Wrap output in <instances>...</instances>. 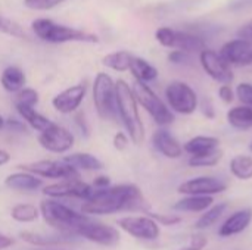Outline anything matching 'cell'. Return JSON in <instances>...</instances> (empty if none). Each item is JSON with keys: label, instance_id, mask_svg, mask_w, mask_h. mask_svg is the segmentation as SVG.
<instances>
[{"label": "cell", "instance_id": "obj_1", "mask_svg": "<svg viewBox=\"0 0 252 250\" xmlns=\"http://www.w3.org/2000/svg\"><path fill=\"white\" fill-rule=\"evenodd\" d=\"M142 209H146V202L136 184H118L103 190H94L90 199L81 205V214L87 217Z\"/></svg>", "mask_w": 252, "mask_h": 250}, {"label": "cell", "instance_id": "obj_2", "mask_svg": "<svg viewBox=\"0 0 252 250\" xmlns=\"http://www.w3.org/2000/svg\"><path fill=\"white\" fill-rule=\"evenodd\" d=\"M115 100L117 116L121 119L128 139L134 144H142L145 140V125L139 113V103L131 87L124 80L115 83Z\"/></svg>", "mask_w": 252, "mask_h": 250}, {"label": "cell", "instance_id": "obj_3", "mask_svg": "<svg viewBox=\"0 0 252 250\" xmlns=\"http://www.w3.org/2000/svg\"><path fill=\"white\" fill-rule=\"evenodd\" d=\"M40 215L43 217L44 222L56 230L61 234H69L77 236L78 228L89 221V217L84 214H80L69 206L61 203L56 199H44L40 203Z\"/></svg>", "mask_w": 252, "mask_h": 250}, {"label": "cell", "instance_id": "obj_4", "mask_svg": "<svg viewBox=\"0 0 252 250\" xmlns=\"http://www.w3.org/2000/svg\"><path fill=\"white\" fill-rule=\"evenodd\" d=\"M31 29L40 40H43L46 43H52V44H61V43H69V41H83V43H97L99 41L97 35H94V34L56 24L47 18H38V19L32 21Z\"/></svg>", "mask_w": 252, "mask_h": 250}, {"label": "cell", "instance_id": "obj_5", "mask_svg": "<svg viewBox=\"0 0 252 250\" xmlns=\"http://www.w3.org/2000/svg\"><path fill=\"white\" fill-rule=\"evenodd\" d=\"M137 103L151 115V118L162 128L171 125L174 122V113L168 108V105L149 87V84H143L134 81L131 87Z\"/></svg>", "mask_w": 252, "mask_h": 250}, {"label": "cell", "instance_id": "obj_6", "mask_svg": "<svg viewBox=\"0 0 252 250\" xmlns=\"http://www.w3.org/2000/svg\"><path fill=\"white\" fill-rule=\"evenodd\" d=\"M93 103L102 119L112 121L117 118L115 81L106 72H99L93 81Z\"/></svg>", "mask_w": 252, "mask_h": 250}, {"label": "cell", "instance_id": "obj_7", "mask_svg": "<svg viewBox=\"0 0 252 250\" xmlns=\"http://www.w3.org/2000/svg\"><path fill=\"white\" fill-rule=\"evenodd\" d=\"M157 41L168 49L182 50L186 53H201L207 49L205 40L188 31H177L170 27H159L155 32Z\"/></svg>", "mask_w": 252, "mask_h": 250}, {"label": "cell", "instance_id": "obj_8", "mask_svg": "<svg viewBox=\"0 0 252 250\" xmlns=\"http://www.w3.org/2000/svg\"><path fill=\"white\" fill-rule=\"evenodd\" d=\"M165 99L173 113L192 115L199 106L196 91L188 83L180 80H174L165 87Z\"/></svg>", "mask_w": 252, "mask_h": 250}, {"label": "cell", "instance_id": "obj_9", "mask_svg": "<svg viewBox=\"0 0 252 250\" xmlns=\"http://www.w3.org/2000/svg\"><path fill=\"white\" fill-rule=\"evenodd\" d=\"M118 227L131 236L133 239L142 242H155L161 236V228L155 220L149 215H128L118 220Z\"/></svg>", "mask_w": 252, "mask_h": 250}, {"label": "cell", "instance_id": "obj_10", "mask_svg": "<svg viewBox=\"0 0 252 250\" xmlns=\"http://www.w3.org/2000/svg\"><path fill=\"white\" fill-rule=\"evenodd\" d=\"M22 171L31 172L35 177L41 178H58V180H75L80 178V172L66 165L63 161H52V159H41L31 164L19 165Z\"/></svg>", "mask_w": 252, "mask_h": 250}, {"label": "cell", "instance_id": "obj_11", "mask_svg": "<svg viewBox=\"0 0 252 250\" xmlns=\"http://www.w3.org/2000/svg\"><path fill=\"white\" fill-rule=\"evenodd\" d=\"M74 141H75L74 134L68 128L62 127L56 122H52V125L47 130H44L43 133H40V136H38L40 146L44 150H47L50 153H56V155L69 152L74 146Z\"/></svg>", "mask_w": 252, "mask_h": 250}, {"label": "cell", "instance_id": "obj_12", "mask_svg": "<svg viewBox=\"0 0 252 250\" xmlns=\"http://www.w3.org/2000/svg\"><path fill=\"white\" fill-rule=\"evenodd\" d=\"M94 189L81 181L80 178L75 180H62L59 183L55 184H49L43 189V194L49 199H68V197H74V199H81L83 202H86L87 199H90V196L93 194Z\"/></svg>", "mask_w": 252, "mask_h": 250}, {"label": "cell", "instance_id": "obj_13", "mask_svg": "<svg viewBox=\"0 0 252 250\" xmlns=\"http://www.w3.org/2000/svg\"><path fill=\"white\" fill-rule=\"evenodd\" d=\"M227 190V183L219 177L211 175H201L190 178L182 183L177 187V192L183 196H210L220 194Z\"/></svg>", "mask_w": 252, "mask_h": 250}, {"label": "cell", "instance_id": "obj_14", "mask_svg": "<svg viewBox=\"0 0 252 250\" xmlns=\"http://www.w3.org/2000/svg\"><path fill=\"white\" fill-rule=\"evenodd\" d=\"M199 63L205 74L220 84H230L235 78L232 66L216 50L204 49L199 53Z\"/></svg>", "mask_w": 252, "mask_h": 250}, {"label": "cell", "instance_id": "obj_15", "mask_svg": "<svg viewBox=\"0 0 252 250\" xmlns=\"http://www.w3.org/2000/svg\"><path fill=\"white\" fill-rule=\"evenodd\" d=\"M77 237H81L84 240H89L92 243L100 245V246H115L120 243L121 234L118 228L103 224V222H93L86 221L77 231Z\"/></svg>", "mask_w": 252, "mask_h": 250}, {"label": "cell", "instance_id": "obj_16", "mask_svg": "<svg viewBox=\"0 0 252 250\" xmlns=\"http://www.w3.org/2000/svg\"><path fill=\"white\" fill-rule=\"evenodd\" d=\"M86 93H87L86 84L71 85V87L62 90L61 93H58L52 99V106L55 108L56 112L63 113V115H69L81 106V103L86 97Z\"/></svg>", "mask_w": 252, "mask_h": 250}, {"label": "cell", "instance_id": "obj_17", "mask_svg": "<svg viewBox=\"0 0 252 250\" xmlns=\"http://www.w3.org/2000/svg\"><path fill=\"white\" fill-rule=\"evenodd\" d=\"M219 55L230 66L232 65H236V66L252 65V43L242 38L230 40L221 46Z\"/></svg>", "mask_w": 252, "mask_h": 250}, {"label": "cell", "instance_id": "obj_18", "mask_svg": "<svg viewBox=\"0 0 252 250\" xmlns=\"http://www.w3.org/2000/svg\"><path fill=\"white\" fill-rule=\"evenodd\" d=\"M19 237L22 242L35 246V248H59L65 245H72L77 242V236H69V234H41V233H34V231H21Z\"/></svg>", "mask_w": 252, "mask_h": 250}, {"label": "cell", "instance_id": "obj_19", "mask_svg": "<svg viewBox=\"0 0 252 250\" xmlns=\"http://www.w3.org/2000/svg\"><path fill=\"white\" fill-rule=\"evenodd\" d=\"M152 144L158 153L168 159H179L183 155V146L167 128H158L152 134Z\"/></svg>", "mask_w": 252, "mask_h": 250}, {"label": "cell", "instance_id": "obj_20", "mask_svg": "<svg viewBox=\"0 0 252 250\" xmlns=\"http://www.w3.org/2000/svg\"><path fill=\"white\" fill-rule=\"evenodd\" d=\"M252 222V208H244L239 211H235L230 217L226 218V221L219 228V236L223 239H229L233 236H238L244 233Z\"/></svg>", "mask_w": 252, "mask_h": 250}, {"label": "cell", "instance_id": "obj_21", "mask_svg": "<svg viewBox=\"0 0 252 250\" xmlns=\"http://www.w3.org/2000/svg\"><path fill=\"white\" fill-rule=\"evenodd\" d=\"M41 184H43L41 178H38L27 171L13 172L4 178V186L10 190H16V192H34L38 187H41Z\"/></svg>", "mask_w": 252, "mask_h": 250}, {"label": "cell", "instance_id": "obj_22", "mask_svg": "<svg viewBox=\"0 0 252 250\" xmlns=\"http://www.w3.org/2000/svg\"><path fill=\"white\" fill-rule=\"evenodd\" d=\"M220 149V140L213 136H196L183 144V152L190 156L207 155Z\"/></svg>", "mask_w": 252, "mask_h": 250}, {"label": "cell", "instance_id": "obj_23", "mask_svg": "<svg viewBox=\"0 0 252 250\" xmlns=\"http://www.w3.org/2000/svg\"><path fill=\"white\" fill-rule=\"evenodd\" d=\"M66 165L74 168L75 171H100L103 169V164L99 158L92 153H71L62 159Z\"/></svg>", "mask_w": 252, "mask_h": 250}, {"label": "cell", "instance_id": "obj_24", "mask_svg": "<svg viewBox=\"0 0 252 250\" xmlns=\"http://www.w3.org/2000/svg\"><path fill=\"white\" fill-rule=\"evenodd\" d=\"M214 205V199L210 196H185L173 205L176 212L202 214Z\"/></svg>", "mask_w": 252, "mask_h": 250}, {"label": "cell", "instance_id": "obj_25", "mask_svg": "<svg viewBox=\"0 0 252 250\" xmlns=\"http://www.w3.org/2000/svg\"><path fill=\"white\" fill-rule=\"evenodd\" d=\"M0 84L7 93H18L25 87V74L19 66H6L0 75Z\"/></svg>", "mask_w": 252, "mask_h": 250}, {"label": "cell", "instance_id": "obj_26", "mask_svg": "<svg viewBox=\"0 0 252 250\" xmlns=\"http://www.w3.org/2000/svg\"><path fill=\"white\" fill-rule=\"evenodd\" d=\"M130 72L133 74L136 81L143 83V84H149L158 78V69L151 62L139 56L133 57L131 65H130Z\"/></svg>", "mask_w": 252, "mask_h": 250}, {"label": "cell", "instance_id": "obj_27", "mask_svg": "<svg viewBox=\"0 0 252 250\" xmlns=\"http://www.w3.org/2000/svg\"><path fill=\"white\" fill-rule=\"evenodd\" d=\"M16 112L19 113V116L24 119V122H27L32 130L43 133L44 130H47L52 125V121L49 118H46L44 115H41L40 112L35 111V108H30V106H22V105H15Z\"/></svg>", "mask_w": 252, "mask_h": 250}, {"label": "cell", "instance_id": "obj_28", "mask_svg": "<svg viewBox=\"0 0 252 250\" xmlns=\"http://www.w3.org/2000/svg\"><path fill=\"white\" fill-rule=\"evenodd\" d=\"M226 118L229 125L233 127L235 130L247 131L252 128V109L245 105H239L229 109Z\"/></svg>", "mask_w": 252, "mask_h": 250}, {"label": "cell", "instance_id": "obj_29", "mask_svg": "<svg viewBox=\"0 0 252 250\" xmlns=\"http://www.w3.org/2000/svg\"><path fill=\"white\" fill-rule=\"evenodd\" d=\"M227 209H229V203H226V202L214 203L211 208H208L205 212H202V215L195 222V228L199 230V231L207 230V228H211L214 224L219 222V220L226 214Z\"/></svg>", "mask_w": 252, "mask_h": 250}, {"label": "cell", "instance_id": "obj_30", "mask_svg": "<svg viewBox=\"0 0 252 250\" xmlns=\"http://www.w3.org/2000/svg\"><path fill=\"white\" fill-rule=\"evenodd\" d=\"M133 57H134V55H131L130 52L118 50V52H112V53H108L106 56H103L102 65L112 71H117V72H126V71H130Z\"/></svg>", "mask_w": 252, "mask_h": 250}, {"label": "cell", "instance_id": "obj_31", "mask_svg": "<svg viewBox=\"0 0 252 250\" xmlns=\"http://www.w3.org/2000/svg\"><path fill=\"white\" fill-rule=\"evenodd\" d=\"M229 169L235 178L241 181H250L252 180V156L251 155L233 156L229 164Z\"/></svg>", "mask_w": 252, "mask_h": 250}, {"label": "cell", "instance_id": "obj_32", "mask_svg": "<svg viewBox=\"0 0 252 250\" xmlns=\"http://www.w3.org/2000/svg\"><path fill=\"white\" fill-rule=\"evenodd\" d=\"M10 217L16 222L28 224L34 222L40 217V209L31 203H18L10 209Z\"/></svg>", "mask_w": 252, "mask_h": 250}, {"label": "cell", "instance_id": "obj_33", "mask_svg": "<svg viewBox=\"0 0 252 250\" xmlns=\"http://www.w3.org/2000/svg\"><path fill=\"white\" fill-rule=\"evenodd\" d=\"M223 159V150H214L207 155H199V156H190L188 164L192 168H211L216 167L220 161Z\"/></svg>", "mask_w": 252, "mask_h": 250}, {"label": "cell", "instance_id": "obj_34", "mask_svg": "<svg viewBox=\"0 0 252 250\" xmlns=\"http://www.w3.org/2000/svg\"><path fill=\"white\" fill-rule=\"evenodd\" d=\"M38 100H40L38 93L30 87H24L15 96V105H22V106H30V108H35Z\"/></svg>", "mask_w": 252, "mask_h": 250}, {"label": "cell", "instance_id": "obj_35", "mask_svg": "<svg viewBox=\"0 0 252 250\" xmlns=\"http://www.w3.org/2000/svg\"><path fill=\"white\" fill-rule=\"evenodd\" d=\"M146 215H149L152 220H155L158 222V225H164V227H174L177 224H180L183 221V218L177 214H155V212H146Z\"/></svg>", "mask_w": 252, "mask_h": 250}, {"label": "cell", "instance_id": "obj_36", "mask_svg": "<svg viewBox=\"0 0 252 250\" xmlns=\"http://www.w3.org/2000/svg\"><path fill=\"white\" fill-rule=\"evenodd\" d=\"M236 97L239 99V102L248 108L252 109V84L251 83H241L238 84L236 90H235Z\"/></svg>", "mask_w": 252, "mask_h": 250}, {"label": "cell", "instance_id": "obj_37", "mask_svg": "<svg viewBox=\"0 0 252 250\" xmlns=\"http://www.w3.org/2000/svg\"><path fill=\"white\" fill-rule=\"evenodd\" d=\"M65 0H24L25 6L31 10H50Z\"/></svg>", "mask_w": 252, "mask_h": 250}, {"label": "cell", "instance_id": "obj_38", "mask_svg": "<svg viewBox=\"0 0 252 250\" xmlns=\"http://www.w3.org/2000/svg\"><path fill=\"white\" fill-rule=\"evenodd\" d=\"M207 245H208V239L201 233H195L189 237L188 245L182 246L179 250H204Z\"/></svg>", "mask_w": 252, "mask_h": 250}, {"label": "cell", "instance_id": "obj_39", "mask_svg": "<svg viewBox=\"0 0 252 250\" xmlns=\"http://www.w3.org/2000/svg\"><path fill=\"white\" fill-rule=\"evenodd\" d=\"M128 143H130V139H128L127 133H124V131L115 133V136H114V139H112V144H114V147H115L118 152L126 150V149L128 147Z\"/></svg>", "mask_w": 252, "mask_h": 250}, {"label": "cell", "instance_id": "obj_40", "mask_svg": "<svg viewBox=\"0 0 252 250\" xmlns=\"http://www.w3.org/2000/svg\"><path fill=\"white\" fill-rule=\"evenodd\" d=\"M202 112V115L207 118V119H214L216 118V109H214V105L211 102V99L208 97H204L201 102H199V106H198Z\"/></svg>", "mask_w": 252, "mask_h": 250}, {"label": "cell", "instance_id": "obj_41", "mask_svg": "<svg viewBox=\"0 0 252 250\" xmlns=\"http://www.w3.org/2000/svg\"><path fill=\"white\" fill-rule=\"evenodd\" d=\"M219 97H220L224 103L230 105V103L235 100L236 94H235V90L230 87V84H221L220 88H219Z\"/></svg>", "mask_w": 252, "mask_h": 250}, {"label": "cell", "instance_id": "obj_42", "mask_svg": "<svg viewBox=\"0 0 252 250\" xmlns=\"http://www.w3.org/2000/svg\"><path fill=\"white\" fill-rule=\"evenodd\" d=\"M168 60L174 65H185L189 62V53L182 50H171L168 53Z\"/></svg>", "mask_w": 252, "mask_h": 250}, {"label": "cell", "instance_id": "obj_43", "mask_svg": "<svg viewBox=\"0 0 252 250\" xmlns=\"http://www.w3.org/2000/svg\"><path fill=\"white\" fill-rule=\"evenodd\" d=\"M4 128H7V130H10V131H15V133H25V131H27V127H25L24 121H21V119H13V118L4 121Z\"/></svg>", "mask_w": 252, "mask_h": 250}, {"label": "cell", "instance_id": "obj_44", "mask_svg": "<svg viewBox=\"0 0 252 250\" xmlns=\"http://www.w3.org/2000/svg\"><path fill=\"white\" fill-rule=\"evenodd\" d=\"M92 187H93L94 190H103V189H108V187H111V178H109V177H106V175H99V177H96V178L93 180Z\"/></svg>", "mask_w": 252, "mask_h": 250}, {"label": "cell", "instance_id": "obj_45", "mask_svg": "<svg viewBox=\"0 0 252 250\" xmlns=\"http://www.w3.org/2000/svg\"><path fill=\"white\" fill-rule=\"evenodd\" d=\"M238 38H242V40H247V41H251L252 43V19L239 28Z\"/></svg>", "mask_w": 252, "mask_h": 250}, {"label": "cell", "instance_id": "obj_46", "mask_svg": "<svg viewBox=\"0 0 252 250\" xmlns=\"http://www.w3.org/2000/svg\"><path fill=\"white\" fill-rule=\"evenodd\" d=\"M13 243H15V242H13V239H12L10 236H7V234H4V233H0V250H4L7 249V248H10Z\"/></svg>", "mask_w": 252, "mask_h": 250}, {"label": "cell", "instance_id": "obj_47", "mask_svg": "<svg viewBox=\"0 0 252 250\" xmlns=\"http://www.w3.org/2000/svg\"><path fill=\"white\" fill-rule=\"evenodd\" d=\"M75 124L80 127V130H81V133H84V136H89V127H87V124L84 121V116L81 113H78L75 116Z\"/></svg>", "mask_w": 252, "mask_h": 250}, {"label": "cell", "instance_id": "obj_48", "mask_svg": "<svg viewBox=\"0 0 252 250\" xmlns=\"http://www.w3.org/2000/svg\"><path fill=\"white\" fill-rule=\"evenodd\" d=\"M9 161H10V155H9V152H6V150L0 149V167H3V165L9 164Z\"/></svg>", "mask_w": 252, "mask_h": 250}, {"label": "cell", "instance_id": "obj_49", "mask_svg": "<svg viewBox=\"0 0 252 250\" xmlns=\"http://www.w3.org/2000/svg\"><path fill=\"white\" fill-rule=\"evenodd\" d=\"M4 121H6V119L0 115V130H3V128H4Z\"/></svg>", "mask_w": 252, "mask_h": 250}, {"label": "cell", "instance_id": "obj_50", "mask_svg": "<svg viewBox=\"0 0 252 250\" xmlns=\"http://www.w3.org/2000/svg\"><path fill=\"white\" fill-rule=\"evenodd\" d=\"M250 150H251V152H252V143H251V144H250Z\"/></svg>", "mask_w": 252, "mask_h": 250}, {"label": "cell", "instance_id": "obj_51", "mask_svg": "<svg viewBox=\"0 0 252 250\" xmlns=\"http://www.w3.org/2000/svg\"><path fill=\"white\" fill-rule=\"evenodd\" d=\"M1 19H3V18H0V25H1Z\"/></svg>", "mask_w": 252, "mask_h": 250}, {"label": "cell", "instance_id": "obj_52", "mask_svg": "<svg viewBox=\"0 0 252 250\" xmlns=\"http://www.w3.org/2000/svg\"><path fill=\"white\" fill-rule=\"evenodd\" d=\"M46 250H47V249H46ZM58 250H59V249H58Z\"/></svg>", "mask_w": 252, "mask_h": 250}]
</instances>
